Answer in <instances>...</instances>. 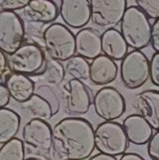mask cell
<instances>
[{
  "mask_svg": "<svg viewBox=\"0 0 159 160\" xmlns=\"http://www.w3.org/2000/svg\"><path fill=\"white\" fill-rule=\"evenodd\" d=\"M52 149L58 160H86L95 150L94 128L80 117L63 118L52 128Z\"/></svg>",
  "mask_w": 159,
  "mask_h": 160,
  "instance_id": "1",
  "label": "cell"
},
{
  "mask_svg": "<svg viewBox=\"0 0 159 160\" xmlns=\"http://www.w3.org/2000/svg\"><path fill=\"white\" fill-rule=\"evenodd\" d=\"M119 27V33L127 47L140 51L150 44V21L135 5L125 9Z\"/></svg>",
  "mask_w": 159,
  "mask_h": 160,
  "instance_id": "2",
  "label": "cell"
},
{
  "mask_svg": "<svg viewBox=\"0 0 159 160\" xmlns=\"http://www.w3.org/2000/svg\"><path fill=\"white\" fill-rule=\"evenodd\" d=\"M42 44L50 58L65 62L75 56V35L67 26L61 23L49 24L42 32Z\"/></svg>",
  "mask_w": 159,
  "mask_h": 160,
  "instance_id": "3",
  "label": "cell"
},
{
  "mask_svg": "<svg viewBox=\"0 0 159 160\" xmlns=\"http://www.w3.org/2000/svg\"><path fill=\"white\" fill-rule=\"evenodd\" d=\"M95 148L109 156H120L127 152L129 142L124 131L116 121H103L94 128Z\"/></svg>",
  "mask_w": 159,
  "mask_h": 160,
  "instance_id": "4",
  "label": "cell"
},
{
  "mask_svg": "<svg viewBox=\"0 0 159 160\" xmlns=\"http://www.w3.org/2000/svg\"><path fill=\"white\" fill-rule=\"evenodd\" d=\"M122 85L127 90L134 91L141 88L149 79V60L139 50L127 52L119 67Z\"/></svg>",
  "mask_w": 159,
  "mask_h": 160,
  "instance_id": "5",
  "label": "cell"
},
{
  "mask_svg": "<svg viewBox=\"0 0 159 160\" xmlns=\"http://www.w3.org/2000/svg\"><path fill=\"white\" fill-rule=\"evenodd\" d=\"M45 54L42 48L35 43H25L8 55L7 66L11 73L34 77L41 71Z\"/></svg>",
  "mask_w": 159,
  "mask_h": 160,
  "instance_id": "6",
  "label": "cell"
},
{
  "mask_svg": "<svg viewBox=\"0 0 159 160\" xmlns=\"http://www.w3.org/2000/svg\"><path fill=\"white\" fill-rule=\"evenodd\" d=\"M26 29L20 15L13 11H0V51L12 54L23 44Z\"/></svg>",
  "mask_w": 159,
  "mask_h": 160,
  "instance_id": "7",
  "label": "cell"
},
{
  "mask_svg": "<svg viewBox=\"0 0 159 160\" xmlns=\"http://www.w3.org/2000/svg\"><path fill=\"white\" fill-rule=\"evenodd\" d=\"M95 112L103 121H113L125 112V100L116 88L102 87L92 101Z\"/></svg>",
  "mask_w": 159,
  "mask_h": 160,
  "instance_id": "8",
  "label": "cell"
},
{
  "mask_svg": "<svg viewBox=\"0 0 159 160\" xmlns=\"http://www.w3.org/2000/svg\"><path fill=\"white\" fill-rule=\"evenodd\" d=\"M24 146L38 155H44L52 149V128L47 121L32 118L22 129Z\"/></svg>",
  "mask_w": 159,
  "mask_h": 160,
  "instance_id": "9",
  "label": "cell"
},
{
  "mask_svg": "<svg viewBox=\"0 0 159 160\" xmlns=\"http://www.w3.org/2000/svg\"><path fill=\"white\" fill-rule=\"evenodd\" d=\"M91 20L102 29L114 28L127 9V0H89Z\"/></svg>",
  "mask_w": 159,
  "mask_h": 160,
  "instance_id": "10",
  "label": "cell"
},
{
  "mask_svg": "<svg viewBox=\"0 0 159 160\" xmlns=\"http://www.w3.org/2000/svg\"><path fill=\"white\" fill-rule=\"evenodd\" d=\"M65 110L71 117L86 114L92 106V97L89 88L83 82L71 79L62 89Z\"/></svg>",
  "mask_w": 159,
  "mask_h": 160,
  "instance_id": "11",
  "label": "cell"
},
{
  "mask_svg": "<svg viewBox=\"0 0 159 160\" xmlns=\"http://www.w3.org/2000/svg\"><path fill=\"white\" fill-rule=\"evenodd\" d=\"M61 0H30L22 11L23 21L33 24L49 25L59 17Z\"/></svg>",
  "mask_w": 159,
  "mask_h": 160,
  "instance_id": "12",
  "label": "cell"
},
{
  "mask_svg": "<svg viewBox=\"0 0 159 160\" xmlns=\"http://www.w3.org/2000/svg\"><path fill=\"white\" fill-rule=\"evenodd\" d=\"M59 15L65 25L71 28H84L91 21L89 0H61Z\"/></svg>",
  "mask_w": 159,
  "mask_h": 160,
  "instance_id": "13",
  "label": "cell"
},
{
  "mask_svg": "<svg viewBox=\"0 0 159 160\" xmlns=\"http://www.w3.org/2000/svg\"><path fill=\"white\" fill-rule=\"evenodd\" d=\"M134 108L137 114L150 124L152 129L159 128V92L147 90L139 92L134 100Z\"/></svg>",
  "mask_w": 159,
  "mask_h": 160,
  "instance_id": "14",
  "label": "cell"
},
{
  "mask_svg": "<svg viewBox=\"0 0 159 160\" xmlns=\"http://www.w3.org/2000/svg\"><path fill=\"white\" fill-rule=\"evenodd\" d=\"M117 73L118 68L116 62L101 54L92 59L90 64L89 80L95 86L105 87L117 79Z\"/></svg>",
  "mask_w": 159,
  "mask_h": 160,
  "instance_id": "15",
  "label": "cell"
},
{
  "mask_svg": "<svg viewBox=\"0 0 159 160\" xmlns=\"http://www.w3.org/2000/svg\"><path fill=\"white\" fill-rule=\"evenodd\" d=\"M75 51L78 56L92 60L102 54L101 34L94 28L84 27L75 35Z\"/></svg>",
  "mask_w": 159,
  "mask_h": 160,
  "instance_id": "16",
  "label": "cell"
},
{
  "mask_svg": "<svg viewBox=\"0 0 159 160\" xmlns=\"http://www.w3.org/2000/svg\"><path fill=\"white\" fill-rule=\"evenodd\" d=\"M122 128L129 143L144 145L154 133L150 124L139 114H130L122 121Z\"/></svg>",
  "mask_w": 159,
  "mask_h": 160,
  "instance_id": "17",
  "label": "cell"
},
{
  "mask_svg": "<svg viewBox=\"0 0 159 160\" xmlns=\"http://www.w3.org/2000/svg\"><path fill=\"white\" fill-rule=\"evenodd\" d=\"M3 85L6 88L10 98L20 103L30 98L35 91L34 81L28 76L17 73L6 74Z\"/></svg>",
  "mask_w": 159,
  "mask_h": 160,
  "instance_id": "18",
  "label": "cell"
},
{
  "mask_svg": "<svg viewBox=\"0 0 159 160\" xmlns=\"http://www.w3.org/2000/svg\"><path fill=\"white\" fill-rule=\"evenodd\" d=\"M101 49L102 55L116 62L122 60L127 53L128 47L119 31L111 28L101 34Z\"/></svg>",
  "mask_w": 159,
  "mask_h": 160,
  "instance_id": "19",
  "label": "cell"
},
{
  "mask_svg": "<svg viewBox=\"0 0 159 160\" xmlns=\"http://www.w3.org/2000/svg\"><path fill=\"white\" fill-rule=\"evenodd\" d=\"M21 124L20 115L14 110L0 108V144H4L18 134Z\"/></svg>",
  "mask_w": 159,
  "mask_h": 160,
  "instance_id": "20",
  "label": "cell"
},
{
  "mask_svg": "<svg viewBox=\"0 0 159 160\" xmlns=\"http://www.w3.org/2000/svg\"><path fill=\"white\" fill-rule=\"evenodd\" d=\"M39 81L45 82L47 85L58 86L64 81L66 74L64 66L61 62L56 61L49 56H45L41 71L36 76Z\"/></svg>",
  "mask_w": 159,
  "mask_h": 160,
  "instance_id": "21",
  "label": "cell"
},
{
  "mask_svg": "<svg viewBox=\"0 0 159 160\" xmlns=\"http://www.w3.org/2000/svg\"><path fill=\"white\" fill-rule=\"evenodd\" d=\"M22 108L29 110L30 113L33 115V118H38L42 120L50 119L54 113L51 104L45 98L34 92L26 102H22Z\"/></svg>",
  "mask_w": 159,
  "mask_h": 160,
  "instance_id": "22",
  "label": "cell"
},
{
  "mask_svg": "<svg viewBox=\"0 0 159 160\" xmlns=\"http://www.w3.org/2000/svg\"><path fill=\"white\" fill-rule=\"evenodd\" d=\"M63 66L65 74L70 76L72 79L81 82L89 80L90 63L87 62V60L77 55V56H73L65 61V64Z\"/></svg>",
  "mask_w": 159,
  "mask_h": 160,
  "instance_id": "23",
  "label": "cell"
},
{
  "mask_svg": "<svg viewBox=\"0 0 159 160\" xmlns=\"http://www.w3.org/2000/svg\"><path fill=\"white\" fill-rule=\"evenodd\" d=\"M25 146L18 137L2 144L0 147V160H24Z\"/></svg>",
  "mask_w": 159,
  "mask_h": 160,
  "instance_id": "24",
  "label": "cell"
},
{
  "mask_svg": "<svg viewBox=\"0 0 159 160\" xmlns=\"http://www.w3.org/2000/svg\"><path fill=\"white\" fill-rule=\"evenodd\" d=\"M34 92L42 96L43 98H45L46 100L49 102V103H50L51 107H52L54 115L59 112L60 102H59L58 96H57L56 92H55L52 88L49 87V85H39L38 87H35Z\"/></svg>",
  "mask_w": 159,
  "mask_h": 160,
  "instance_id": "25",
  "label": "cell"
},
{
  "mask_svg": "<svg viewBox=\"0 0 159 160\" xmlns=\"http://www.w3.org/2000/svg\"><path fill=\"white\" fill-rule=\"evenodd\" d=\"M136 7L148 19L159 18V0H134Z\"/></svg>",
  "mask_w": 159,
  "mask_h": 160,
  "instance_id": "26",
  "label": "cell"
},
{
  "mask_svg": "<svg viewBox=\"0 0 159 160\" xmlns=\"http://www.w3.org/2000/svg\"><path fill=\"white\" fill-rule=\"evenodd\" d=\"M149 78L156 88L159 87V53H154L149 61Z\"/></svg>",
  "mask_w": 159,
  "mask_h": 160,
  "instance_id": "27",
  "label": "cell"
},
{
  "mask_svg": "<svg viewBox=\"0 0 159 160\" xmlns=\"http://www.w3.org/2000/svg\"><path fill=\"white\" fill-rule=\"evenodd\" d=\"M147 154L151 160H159V132L155 131L147 141Z\"/></svg>",
  "mask_w": 159,
  "mask_h": 160,
  "instance_id": "28",
  "label": "cell"
},
{
  "mask_svg": "<svg viewBox=\"0 0 159 160\" xmlns=\"http://www.w3.org/2000/svg\"><path fill=\"white\" fill-rule=\"evenodd\" d=\"M29 1L30 0H0V9L15 12L26 7Z\"/></svg>",
  "mask_w": 159,
  "mask_h": 160,
  "instance_id": "29",
  "label": "cell"
},
{
  "mask_svg": "<svg viewBox=\"0 0 159 160\" xmlns=\"http://www.w3.org/2000/svg\"><path fill=\"white\" fill-rule=\"evenodd\" d=\"M150 43L155 53H159V19L154 20V23L151 25Z\"/></svg>",
  "mask_w": 159,
  "mask_h": 160,
  "instance_id": "30",
  "label": "cell"
},
{
  "mask_svg": "<svg viewBox=\"0 0 159 160\" xmlns=\"http://www.w3.org/2000/svg\"><path fill=\"white\" fill-rule=\"evenodd\" d=\"M10 102V96L4 85L0 84V108H6Z\"/></svg>",
  "mask_w": 159,
  "mask_h": 160,
  "instance_id": "31",
  "label": "cell"
},
{
  "mask_svg": "<svg viewBox=\"0 0 159 160\" xmlns=\"http://www.w3.org/2000/svg\"><path fill=\"white\" fill-rule=\"evenodd\" d=\"M8 71L7 66V57L3 52L0 51V80L4 79Z\"/></svg>",
  "mask_w": 159,
  "mask_h": 160,
  "instance_id": "32",
  "label": "cell"
},
{
  "mask_svg": "<svg viewBox=\"0 0 159 160\" xmlns=\"http://www.w3.org/2000/svg\"><path fill=\"white\" fill-rule=\"evenodd\" d=\"M120 156L122 157L119 158V160H145L143 157L136 153H123Z\"/></svg>",
  "mask_w": 159,
  "mask_h": 160,
  "instance_id": "33",
  "label": "cell"
},
{
  "mask_svg": "<svg viewBox=\"0 0 159 160\" xmlns=\"http://www.w3.org/2000/svg\"><path fill=\"white\" fill-rule=\"evenodd\" d=\"M89 160H117V159L113 156H109V155H106V154H102V153H98L94 156H92Z\"/></svg>",
  "mask_w": 159,
  "mask_h": 160,
  "instance_id": "34",
  "label": "cell"
},
{
  "mask_svg": "<svg viewBox=\"0 0 159 160\" xmlns=\"http://www.w3.org/2000/svg\"><path fill=\"white\" fill-rule=\"evenodd\" d=\"M24 160H38L36 158H27V159H24Z\"/></svg>",
  "mask_w": 159,
  "mask_h": 160,
  "instance_id": "35",
  "label": "cell"
}]
</instances>
